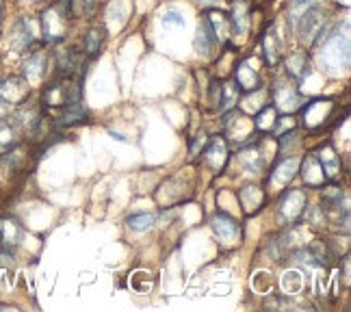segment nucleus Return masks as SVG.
Segmentation results:
<instances>
[{
    "instance_id": "nucleus-1",
    "label": "nucleus",
    "mask_w": 351,
    "mask_h": 312,
    "mask_svg": "<svg viewBox=\"0 0 351 312\" xmlns=\"http://www.w3.org/2000/svg\"><path fill=\"white\" fill-rule=\"evenodd\" d=\"M319 48V63L321 67L332 76H341L349 70L351 61V48H349V24L345 22L343 29L334 26V29H326L315 44Z\"/></svg>"
},
{
    "instance_id": "nucleus-2",
    "label": "nucleus",
    "mask_w": 351,
    "mask_h": 312,
    "mask_svg": "<svg viewBox=\"0 0 351 312\" xmlns=\"http://www.w3.org/2000/svg\"><path fill=\"white\" fill-rule=\"evenodd\" d=\"M293 29L297 31V35H300V39L306 46H315L319 42V37L328 29V18H326V13H323V9L315 5L297 18Z\"/></svg>"
},
{
    "instance_id": "nucleus-3",
    "label": "nucleus",
    "mask_w": 351,
    "mask_h": 312,
    "mask_svg": "<svg viewBox=\"0 0 351 312\" xmlns=\"http://www.w3.org/2000/svg\"><path fill=\"white\" fill-rule=\"evenodd\" d=\"M269 96H271L274 108L278 113H295L300 111V106L304 104V98L300 89H297L291 78H276L271 89H269Z\"/></svg>"
},
{
    "instance_id": "nucleus-4",
    "label": "nucleus",
    "mask_w": 351,
    "mask_h": 312,
    "mask_svg": "<svg viewBox=\"0 0 351 312\" xmlns=\"http://www.w3.org/2000/svg\"><path fill=\"white\" fill-rule=\"evenodd\" d=\"M72 20L67 13L55 3L48 7L42 16V31H44V42L48 44H59L65 39V22Z\"/></svg>"
},
{
    "instance_id": "nucleus-5",
    "label": "nucleus",
    "mask_w": 351,
    "mask_h": 312,
    "mask_svg": "<svg viewBox=\"0 0 351 312\" xmlns=\"http://www.w3.org/2000/svg\"><path fill=\"white\" fill-rule=\"evenodd\" d=\"M278 208H280V217H282V219H287L291 224L302 221L304 219V213L308 211L306 191H302V189H289V191L282 193Z\"/></svg>"
},
{
    "instance_id": "nucleus-6",
    "label": "nucleus",
    "mask_w": 351,
    "mask_h": 312,
    "mask_svg": "<svg viewBox=\"0 0 351 312\" xmlns=\"http://www.w3.org/2000/svg\"><path fill=\"white\" fill-rule=\"evenodd\" d=\"M210 228L223 245H237L241 241V224L226 211H217L210 219Z\"/></svg>"
},
{
    "instance_id": "nucleus-7",
    "label": "nucleus",
    "mask_w": 351,
    "mask_h": 312,
    "mask_svg": "<svg viewBox=\"0 0 351 312\" xmlns=\"http://www.w3.org/2000/svg\"><path fill=\"white\" fill-rule=\"evenodd\" d=\"M302 108V119L306 128H321L334 113V102L332 100H310L308 104L300 106Z\"/></svg>"
},
{
    "instance_id": "nucleus-8",
    "label": "nucleus",
    "mask_w": 351,
    "mask_h": 312,
    "mask_svg": "<svg viewBox=\"0 0 351 312\" xmlns=\"http://www.w3.org/2000/svg\"><path fill=\"white\" fill-rule=\"evenodd\" d=\"M29 93L31 87L24 76H9L0 83V102L3 104H24Z\"/></svg>"
},
{
    "instance_id": "nucleus-9",
    "label": "nucleus",
    "mask_w": 351,
    "mask_h": 312,
    "mask_svg": "<svg viewBox=\"0 0 351 312\" xmlns=\"http://www.w3.org/2000/svg\"><path fill=\"white\" fill-rule=\"evenodd\" d=\"M234 85L239 87L241 93H252L261 89V74L254 67L252 59H241L239 63H234Z\"/></svg>"
},
{
    "instance_id": "nucleus-10",
    "label": "nucleus",
    "mask_w": 351,
    "mask_h": 312,
    "mask_svg": "<svg viewBox=\"0 0 351 312\" xmlns=\"http://www.w3.org/2000/svg\"><path fill=\"white\" fill-rule=\"evenodd\" d=\"M300 165H302V178H304V182H306L308 189H321L323 184L328 182L317 154H308V156L300 163Z\"/></svg>"
},
{
    "instance_id": "nucleus-11",
    "label": "nucleus",
    "mask_w": 351,
    "mask_h": 312,
    "mask_svg": "<svg viewBox=\"0 0 351 312\" xmlns=\"http://www.w3.org/2000/svg\"><path fill=\"white\" fill-rule=\"evenodd\" d=\"M282 50H285V37L278 35L276 29H269L263 35V54H265V61L267 65H278L282 59Z\"/></svg>"
},
{
    "instance_id": "nucleus-12",
    "label": "nucleus",
    "mask_w": 351,
    "mask_h": 312,
    "mask_svg": "<svg viewBox=\"0 0 351 312\" xmlns=\"http://www.w3.org/2000/svg\"><path fill=\"white\" fill-rule=\"evenodd\" d=\"M250 3L247 0H234L232 3V13L228 16V20H230V31L234 35H245L247 29H250Z\"/></svg>"
},
{
    "instance_id": "nucleus-13",
    "label": "nucleus",
    "mask_w": 351,
    "mask_h": 312,
    "mask_svg": "<svg viewBox=\"0 0 351 312\" xmlns=\"http://www.w3.org/2000/svg\"><path fill=\"white\" fill-rule=\"evenodd\" d=\"M285 67H287V76L291 80H304L310 72V57L308 52L304 50H295L291 52L287 61H285Z\"/></svg>"
},
{
    "instance_id": "nucleus-14",
    "label": "nucleus",
    "mask_w": 351,
    "mask_h": 312,
    "mask_svg": "<svg viewBox=\"0 0 351 312\" xmlns=\"http://www.w3.org/2000/svg\"><path fill=\"white\" fill-rule=\"evenodd\" d=\"M317 156H319V163H321V167H323V173H326V180L334 182L341 176V158H339V154H336V150L332 147V143L323 145L321 152Z\"/></svg>"
},
{
    "instance_id": "nucleus-15",
    "label": "nucleus",
    "mask_w": 351,
    "mask_h": 312,
    "mask_svg": "<svg viewBox=\"0 0 351 312\" xmlns=\"http://www.w3.org/2000/svg\"><path fill=\"white\" fill-rule=\"evenodd\" d=\"M87 119H89V113H87L85 104H83V98H78V100L67 102L61 108L59 124L61 126H74V124H85Z\"/></svg>"
},
{
    "instance_id": "nucleus-16",
    "label": "nucleus",
    "mask_w": 351,
    "mask_h": 312,
    "mask_svg": "<svg viewBox=\"0 0 351 312\" xmlns=\"http://www.w3.org/2000/svg\"><path fill=\"white\" fill-rule=\"evenodd\" d=\"M297 169H300V158H297V156H282V158H278V163L274 165L269 180L287 184V182L293 180V176L297 173Z\"/></svg>"
},
{
    "instance_id": "nucleus-17",
    "label": "nucleus",
    "mask_w": 351,
    "mask_h": 312,
    "mask_svg": "<svg viewBox=\"0 0 351 312\" xmlns=\"http://www.w3.org/2000/svg\"><path fill=\"white\" fill-rule=\"evenodd\" d=\"M46 70H48V54L44 50H35L29 54V59L24 63V78L39 80V78H44Z\"/></svg>"
},
{
    "instance_id": "nucleus-18",
    "label": "nucleus",
    "mask_w": 351,
    "mask_h": 312,
    "mask_svg": "<svg viewBox=\"0 0 351 312\" xmlns=\"http://www.w3.org/2000/svg\"><path fill=\"white\" fill-rule=\"evenodd\" d=\"M204 18H206L208 24H210V29H213V33H215V39H217V42L228 44V37L232 35V31H230V20H228L226 13L217 11V9H208Z\"/></svg>"
},
{
    "instance_id": "nucleus-19",
    "label": "nucleus",
    "mask_w": 351,
    "mask_h": 312,
    "mask_svg": "<svg viewBox=\"0 0 351 312\" xmlns=\"http://www.w3.org/2000/svg\"><path fill=\"white\" fill-rule=\"evenodd\" d=\"M22 241V226L13 219L0 221V248L13 252V248H18V243Z\"/></svg>"
},
{
    "instance_id": "nucleus-20",
    "label": "nucleus",
    "mask_w": 351,
    "mask_h": 312,
    "mask_svg": "<svg viewBox=\"0 0 351 312\" xmlns=\"http://www.w3.org/2000/svg\"><path fill=\"white\" fill-rule=\"evenodd\" d=\"M217 46V39H215V33L210 29L208 20L204 18L199 22V29H197V35H195V50L199 57H210L213 48Z\"/></svg>"
},
{
    "instance_id": "nucleus-21",
    "label": "nucleus",
    "mask_w": 351,
    "mask_h": 312,
    "mask_svg": "<svg viewBox=\"0 0 351 312\" xmlns=\"http://www.w3.org/2000/svg\"><path fill=\"white\" fill-rule=\"evenodd\" d=\"M204 156H206V160L210 163L215 169L221 171L226 167V163H228V145H226L223 137H213L208 147H206Z\"/></svg>"
},
{
    "instance_id": "nucleus-22",
    "label": "nucleus",
    "mask_w": 351,
    "mask_h": 312,
    "mask_svg": "<svg viewBox=\"0 0 351 312\" xmlns=\"http://www.w3.org/2000/svg\"><path fill=\"white\" fill-rule=\"evenodd\" d=\"M33 44H35V31L31 26V20L22 18L16 24V31H13V48L24 52V50H29Z\"/></svg>"
},
{
    "instance_id": "nucleus-23",
    "label": "nucleus",
    "mask_w": 351,
    "mask_h": 312,
    "mask_svg": "<svg viewBox=\"0 0 351 312\" xmlns=\"http://www.w3.org/2000/svg\"><path fill=\"white\" fill-rule=\"evenodd\" d=\"M239 202H241V206H243V211H245V213H256L263 206L265 193L261 191L258 187H245V189H241Z\"/></svg>"
},
{
    "instance_id": "nucleus-24",
    "label": "nucleus",
    "mask_w": 351,
    "mask_h": 312,
    "mask_svg": "<svg viewBox=\"0 0 351 312\" xmlns=\"http://www.w3.org/2000/svg\"><path fill=\"white\" fill-rule=\"evenodd\" d=\"M241 96V91L239 87L234 85V80H228V83L221 85V93H219V113H226V111H230V108H237V100Z\"/></svg>"
},
{
    "instance_id": "nucleus-25",
    "label": "nucleus",
    "mask_w": 351,
    "mask_h": 312,
    "mask_svg": "<svg viewBox=\"0 0 351 312\" xmlns=\"http://www.w3.org/2000/svg\"><path fill=\"white\" fill-rule=\"evenodd\" d=\"M276 121H278V111L271 104H265L258 113L254 115V128L258 132L265 130H274L276 128Z\"/></svg>"
},
{
    "instance_id": "nucleus-26",
    "label": "nucleus",
    "mask_w": 351,
    "mask_h": 312,
    "mask_svg": "<svg viewBox=\"0 0 351 312\" xmlns=\"http://www.w3.org/2000/svg\"><path fill=\"white\" fill-rule=\"evenodd\" d=\"M102 44H104V29L102 26H93V29L85 35V44H83V50L89 59L98 57L100 50H102Z\"/></svg>"
},
{
    "instance_id": "nucleus-27",
    "label": "nucleus",
    "mask_w": 351,
    "mask_h": 312,
    "mask_svg": "<svg viewBox=\"0 0 351 312\" xmlns=\"http://www.w3.org/2000/svg\"><path fill=\"white\" fill-rule=\"evenodd\" d=\"M241 165L245 167V171H250V173H258L265 169V158H263L261 150L250 147V150L241 152Z\"/></svg>"
},
{
    "instance_id": "nucleus-28",
    "label": "nucleus",
    "mask_w": 351,
    "mask_h": 312,
    "mask_svg": "<svg viewBox=\"0 0 351 312\" xmlns=\"http://www.w3.org/2000/svg\"><path fill=\"white\" fill-rule=\"evenodd\" d=\"M126 224L134 232H145V230H150L156 224V217L152 213H137V215H130Z\"/></svg>"
},
{
    "instance_id": "nucleus-29",
    "label": "nucleus",
    "mask_w": 351,
    "mask_h": 312,
    "mask_svg": "<svg viewBox=\"0 0 351 312\" xmlns=\"http://www.w3.org/2000/svg\"><path fill=\"white\" fill-rule=\"evenodd\" d=\"M18 143V126L0 117V147H13Z\"/></svg>"
},
{
    "instance_id": "nucleus-30",
    "label": "nucleus",
    "mask_w": 351,
    "mask_h": 312,
    "mask_svg": "<svg viewBox=\"0 0 351 312\" xmlns=\"http://www.w3.org/2000/svg\"><path fill=\"white\" fill-rule=\"evenodd\" d=\"M130 287L137 293H150V289L154 287V280L147 271H137V274L130 276Z\"/></svg>"
},
{
    "instance_id": "nucleus-31",
    "label": "nucleus",
    "mask_w": 351,
    "mask_h": 312,
    "mask_svg": "<svg viewBox=\"0 0 351 312\" xmlns=\"http://www.w3.org/2000/svg\"><path fill=\"white\" fill-rule=\"evenodd\" d=\"M315 5H319L317 0H291V5H289V24L293 26L304 11H308L310 7H315Z\"/></svg>"
},
{
    "instance_id": "nucleus-32",
    "label": "nucleus",
    "mask_w": 351,
    "mask_h": 312,
    "mask_svg": "<svg viewBox=\"0 0 351 312\" xmlns=\"http://www.w3.org/2000/svg\"><path fill=\"white\" fill-rule=\"evenodd\" d=\"M323 189V187H321ZM341 202H343V191L339 187H328L323 189V204L328 208L326 211H332V208H341Z\"/></svg>"
},
{
    "instance_id": "nucleus-33",
    "label": "nucleus",
    "mask_w": 351,
    "mask_h": 312,
    "mask_svg": "<svg viewBox=\"0 0 351 312\" xmlns=\"http://www.w3.org/2000/svg\"><path fill=\"white\" fill-rule=\"evenodd\" d=\"M302 287H304V280H302L300 274H297V271L285 274V278H282V289H285L287 293H300Z\"/></svg>"
},
{
    "instance_id": "nucleus-34",
    "label": "nucleus",
    "mask_w": 351,
    "mask_h": 312,
    "mask_svg": "<svg viewBox=\"0 0 351 312\" xmlns=\"http://www.w3.org/2000/svg\"><path fill=\"white\" fill-rule=\"evenodd\" d=\"M163 24L165 26H184V16L178 11V9H167L165 13H163Z\"/></svg>"
},
{
    "instance_id": "nucleus-35",
    "label": "nucleus",
    "mask_w": 351,
    "mask_h": 312,
    "mask_svg": "<svg viewBox=\"0 0 351 312\" xmlns=\"http://www.w3.org/2000/svg\"><path fill=\"white\" fill-rule=\"evenodd\" d=\"M195 3H197L202 9H215V7H217V5L221 3V0H195Z\"/></svg>"
},
{
    "instance_id": "nucleus-36",
    "label": "nucleus",
    "mask_w": 351,
    "mask_h": 312,
    "mask_svg": "<svg viewBox=\"0 0 351 312\" xmlns=\"http://www.w3.org/2000/svg\"><path fill=\"white\" fill-rule=\"evenodd\" d=\"M0 24H3V3H0Z\"/></svg>"
},
{
    "instance_id": "nucleus-37",
    "label": "nucleus",
    "mask_w": 351,
    "mask_h": 312,
    "mask_svg": "<svg viewBox=\"0 0 351 312\" xmlns=\"http://www.w3.org/2000/svg\"><path fill=\"white\" fill-rule=\"evenodd\" d=\"M0 117H3V102H0Z\"/></svg>"
},
{
    "instance_id": "nucleus-38",
    "label": "nucleus",
    "mask_w": 351,
    "mask_h": 312,
    "mask_svg": "<svg viewBox=\"0 0 351 312\" xmlns=\"http://www.w3.org/2000/svg\"><path fill=\"white\" fill-rule=\"evenodd\" d=\"M100 3H102V0H100Z\"/></svg>"
}]
</instances>
